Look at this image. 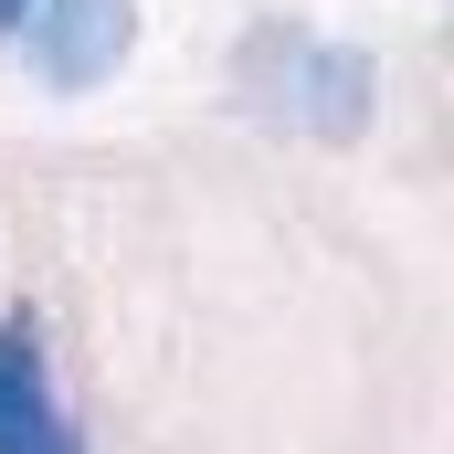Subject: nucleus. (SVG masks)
Wrapping results in <instances>:
<instances>
[{
    "instance_id": "4",
    "label": "nucleus",
    "mask_w": 454,
    "mask_h": 454,
    "mask_svg": "<svg viewBox=\"0 0 454 454\" xmlns=\"http://www.w3.org/2000/svg\"><path fill=\"white\" fill-rule=\"evenodd\" d=\"M11 21H21V0H0V32H11Z\"/></svg>"
},
{
    "instance_id": "3",
    "label": "nucleus",
    "mask_w": 454,
    "mask_h": 454,
    "mask_svg": "<svg viewBox=\"0 0 454 454\" xmlns=\"http://www.w3.org/2000/svg\"><path fill=\"white\" fill-rule=\"evenodd\" d=\"M0 454H85L74 412L53 402V359H43V317L32 307L0 317Z\"/></svg>"
},
{
    "instance_id": "2",
    "label": "nucleus",
    "mask_w": 454,
    "mask_h": 454,
    "mask_svg": "<svg viewBox=\"0 0 454 454\" xmlns=\"http://www.w3.org/2000/svg\"><path fill=\"white\" fill-rule=\"evenodd\" d=\"M11 43H21V64H32L43 96H96L137 53V0H21Z\"/></svg>"
},
{
    "instance_id": "1",
    "label": "nucleus",
    "mask_w": 454,
    "mask_h": 454,
    "mask_svg": "<svg viewBox=\"0 0 454 454\" xmlns=\"http://www.w3.org/2000/svg\"><path fill=\"white\" fill-rule=\"evenodd\" d=\"M232 106L307 148H359L380 127V53L317 21H254L232 43Z\"/></svg>"
}]
</instances>
